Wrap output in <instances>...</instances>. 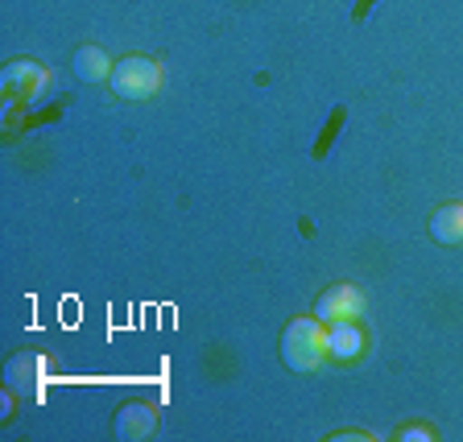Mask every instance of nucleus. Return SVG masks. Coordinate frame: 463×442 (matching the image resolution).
<instances>
[{"instance_id":"1","label":"nucleus","mask_w":463,"mask_h":442,"mask_svg":"<svg viewBox=\"0 0 463 442\" xmlns=\"http://www.w3.org/2000/svg\"><path fill=\"white\" fill-rule=\"evenodd\" d=\"M327 327L318 318H289L281 331V364L289 372H318L327 360Z\"/></svg>"},{"instance_id":"2","label":"nucleus","mask_w":463,"mask_h":442,"mask_svg":"<svg viewBox=\"0 0 463 442\" xmlns=\"http://www.w3.org/2000/svg\"><path fill=\"white\" fill-rule=\"evenodd\" d=\"M112 91L120 99H154V91L162 87V62L157 58H145V54H128L120 58L112 67Z\"/></svg>"},{"instance_id":"3","label":"nucleus","mask_w":463,"mask_h":442,"mask_svg":"<svg viewBox=\"0 0 463 442\" xmlns=\"http://www.w3.org/2000/svg\"><path fill=\"white\" fill-rule=\"evenodd\" d=\"M364 315V289L352 286V281H335L315 298V318L323 327L331 323H356Z\"/></svg>"},{"instance_id":"4","label":"nucleus","mask_w":463,"mask_h":442,"mask_svg":"<svg viewBox=\"0 0 463 442\" xmlns=\"http://www.w3.org/2000/svg\"><path fill=\"white\" fill-rule=\"evenodd\" d=\"M112 430H116V438L120 442H141V438H149V434L157 430V414L149 409V405H141V401H128V405H120Z\"/></svg>"},{"instance_id":"5","label":"nucleus","mask_w":463,"mask_h":442,"mask_svg":"<svg viewBox=\"0 0 463 442\" xmlns=\"http://www.w3.org/2000/svg\"><path fill=\"white\" fill-rule=\"evenodd\" d=\"M42 87H46V71H42V62L17 58V62L5 67V91H9V96H38Z\"/></svg>"},{"instance_id":"6","label":"nucleus","mask_w":463,"mask_h":442,"mask_svg":"<svg viewBox=\"0 0 463 442\" xmlns=\"http://www.w3.org/2000/svg\"><path fill=\"white\" fill-rule=\"evenodd\" d=\"M112 67L116 62L99 46H79L75 58H71V71H75L83 83H104V79H112Z\"/></svg>"},{"instance_id":"7","label":"nucleus","mask_w":463,"mask_h":442,"mask_svg":"<svg viewBox=\"0 0 463 442\" xmlns=\"http://www.w3.org/2000/svg\"><path fill=\"white\" fill-rule=\"evenodd\" d=\"M430 240L434 244H463V202H447L430 215Z\"/></svg>"},{"instance_id":"8","label":"nucleus","mask_w":463,"mask_h":442,"mask_svg":"<svg viewBox=\"0 0 463 442\" xmlns=\"http://www.w3.org/2000/svg\"><path fill=\"white\" fill-rule=\"evenodd\" d=\"M42 376H46V356H38V352H17L9 360V381L25 393H33L42 385Z\"/></svg>"},{"instance_id":"9","label":"nucleus","mask_w":463,"mask_h":442,"mask_svg":"<svg viewBox=\"0 0 463 442\" xmlns=\"http://www.w3.org/2000/svg\"><path fill=\"white\" fill-rule=\"evenodd\" d=\"M364 347V331L356 323H331L327 327V352L335 360H356Z\"/></svg>"},{"instance_id":"10","label":"nucleus","mask_w":463,"mask_h":442,"mask_svg":"<svg viewBox=\"0 0 463 442\" xmlns=\"http://www.w3.org/2000/svg\"><path fill=\"white\" fill-rule=\"evenodd\" d=\"M402 438H434V430H426V426H410V430H402Z\"/></svg>"}]
</instances>
